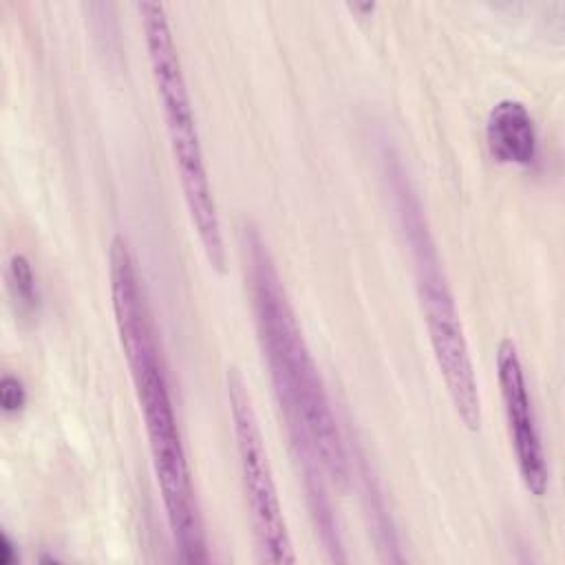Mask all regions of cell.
I'll return each instance as SVG.
<instances>
[{
    "label": "cell",
    "instance_id": "1",
    "mask_svg": "<svg viewBox=\"0 0 565 565\" xmlns=\"http://www.w3.org/2000/svg\"><path fill=\"white\" fill-rule=\"evenodd\" d=\"M108 287L119 344L143 417L152 470L177 556L183 563H205L203 519L174 415L163 351L137 258L121 234H115L108 245Z\"/></svg>",
    "mask_w": 565,
    "mask_h": 565
},
{
    "label": "cell",
    "instance_id": "2",
    "mask_svg": "<svg viewBox=\"0 0 565 565\" xmlns=\"http://www.w3.org/2000/svg\"><path fill=\"white\" fill-rule=\"evenodd\" d=\"M238 243L258 344L302 479L329 472L342 481L347 477L344 437L276 260L252 221L241 225Z\"/></svg>",
    "mask_w": 565,
    "mask_h": 565
},
{
    "label": "cell",
    "instance_id": "3",
    "mask_svg": "<svg viewBox=\"0 0 565 565\" xmlns=\"http://www.w3.org/2000/svg\"><path fill=\"white\" fill-rule=\"evenodd\" d=\"M384 174L388 181L395 216L408 256L413 263L415 291L426 322L433 355L444 380L450 404L470 433L481 428V395L470 358V347L459 318V309L448 285L435 238L430 234L422 203L397 157L384 154Z\"/></svg>",
    "mask_w": 565,
    "mask_h": 565
},
{
    "label": "cell",
    "instance_id": "4",
    "mask_svg": "<svg viewBox=\"0 0 565 565\" xmlns=\"http://www.w3.org/2000/svg\"><path fill=\"white\" fill-rule=\"evenodd\" d=\"M137 13L141 20L150 75L161 104L163 126H166L177 179L181 185L183 203L210 267L223 274L227 269L223 225H221L218 207L214 201L212 183L207 177L196 117H194L181 55L168 20V11L163 2L141 0L137 2Z\"/></svg>",
    "mask_w": 565,
    "mask_h": 565
},
{
    "label": "cell",
    "instance_id": "5",
    "mask_svg": "<svg viewBox=\"0 0 565 565\" xmlns=\"http://www.w3.org/2000/svg\"><path fill=\"white\" fill-rule=\"evenodd\" d=\"M225 395L232 417L234 446L238 457L241 486L252 523L258 561L274 565H291L298 561L289 527L278 499L265 437L254 408V399L241 369L225 371Z\"/></svg>",
    "mask_w": 565,
    "mask_h": 565
},
{
    "label": "cell",
    "instance_id": "6",
    "mask_svg": "<svg viewBox=\"0 0 565 565\" xmlns=\"http://www.w3.org/2000/svg\"><path fill=\"white\" fill-rule=\"evenodd\" d=\"M497 382L521 481L530 494L543 497L550 486V466L519 347L512 338H503L497 347Z\"/></svg>",
    "mask_w": 565,
    "mask_h": 565
},
{
    "label": "cell",
    "instance_id": "7",
    "mask_svg": "<svg viewBox=\"0 0 565 565\" xmlns=\"http://www.w3.org/2000/svg\"><path fill=\"white\" fill-rule=\"evenodd\" d=\"M486 143L497 161L530 166L536 159L539 135L527 106L519 99L497 102L486 119Z\"/></svg>",
    "mask_w": 565,
    "mask_h": 565
},
{
    "label": "cell",
    "instance_id": "8",
    "mask_svg": "<svg viewBox=\"0 0 565 565\" xmlns=\"http://www.w3.org/2000/svg\"><path fill=\"white\" fill-rule=\"evenodd\" d=\"M7 282H9L13 300L20 305L22 311L35 309L38 298H40L38 278L33 274L31 260L24 254H20V252L11 254V258L7 263Z\"/></svg>",
    "mask_w": 565,
    "mask_h": 565
},
{
    "label": "cell",
    "instance_id": "9",
    "mask_svg": "<svg viewBox=\"0 0 565 565\" xmlns=\"http://www.w3.org/2000/svg\"><path fill=\"white\" fill-rule=\"evenodd\" d=\"M26 404V388L22 380L9 371L2 373L0 377V406L4 415H15L24 408Z\"/></svg>",
    "mask_w": 565,
    "mask_h": 565
},
{
    "label": "cell",
    "instance_id": "10",
    "mask_svg": "<svg viewBox=\"0 0 565 565\" xmlns=\"http://www.w3.org/2000/svg\"><path fill=\"white\" fill-rule=\"evenodd\" d=\"M13 558H15V547H13L11 539H9V534L2 532L0 534V563L2 565H11Z\"/></svg>",
    "mask_w": 565,
    "mask_h": 565
}]
</instances>
